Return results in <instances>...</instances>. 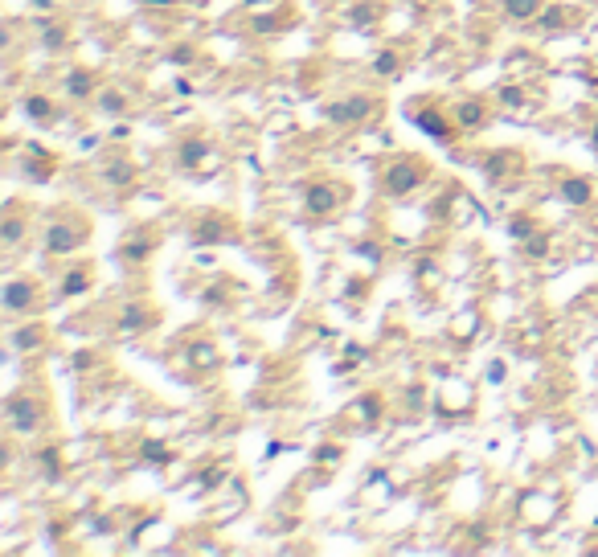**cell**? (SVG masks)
Returning <instances> with one entry per match:
<instances>
[{
  "mask_svg": "<svg viewBox=\"0 0 598 557\" xmlns=\"http://www.w3.org/2000/svg\"><path fill=\"white\" fill-rule=\"evenodd\" d=\"M500 99H504V103H508V107H517V103H521V91H504V95H500Z\"/></svg>",
  "mask_w": 598,
  "mask_h": 557,
  "instance_id": "19",
  "label": "cell"
},
{
  "mask_svg": "<svg viewBox=\"0 0 598 557\" xmlns=\"http://www.w3.org/2000/svg\"><path fill=\"white\" fill-rule=\"evenodd\" d=\"M111 185H127V181H132V168H127V164H111V177H107Z\"/></svg>",
  "mask_w": 598,
  "mask_h": 557,
  "instance_id": "13",
  "label": "cell"
},
{
  "mask_svg": "<svg viewBox=\"0 0 598 557\" xmlns=\"http://www.w3.org/2000/svg\"><path fill=\"white\" fill-rule=\"evenodd\" d=\"M91 87H95L91 74H82V70L70 74V95H91Z\"/></svg>",
  "mask_w": 598,
  "mask_h": 557,
  "instance_id": "10",
  "label": "cell"
},
{
  "mask_svg": "<svg viewBox=\"0 0 598 557\" xmlns=\"http://www.w3.org/2000/svg\"><path fill=\"white\" fill-rule=\"evenodd\" d=\"M46 246H50L54 254L70 250V246H74V230H70V226H54V230H50V242H46Z\"/></svg>",
  "mask_w": 598,
  "mask_h": 557,
  "instance_id": "6",
  "label": "cell"
},
{
  "mask_svg": "<svg viewBox=\"0 0 598 557\" xmlns=\"http://www.w3.org/2000/svg\"><path fill=\"white\" fill-rule=\"evenodd\" d=\"M144 455H148V459H168V447H160L156 439H148V443H144Z\"/></svg>",
  "mask_w": 598,
  "mask_h": 557,
  "instance_id": "14",
  "label": "cell"
},
{
  "mask_svg": "<svg viewBox=\"0 0 598 557\" xmlns=\"http://www.w3.org/2000/svg\"><path fill=\"white\" fill-rule=\"evenodd\" d=\"M336 189H328V185H312L308 189V209L312 213H332V205H336Z\"/></svg>",
  "mask_w": 598,
  "mask_h": 557,
  "instance_id": "4",
  "label": "cell"
},
{
  "mask_svg": "<svg viewBox=\"0 0 598 557\" xmlns=\"http://www.w3.org/2000/svg\"><path fill=\"white\" fill-rule=\"evenodd\" d=\"M365 115H369V99H353V103H336V107H328V119H336V123L365 119Z\"/></svg>",
  "mask_w": 598,
  "mask_h": 557,
  "instance_id": "3",
  "label": "cell"
},
{
  "mask_svg": "<svg viewBox=\"0 0 598 557\" xmlns=\"http://www.w3.org/2000/svg\"><path fill=\"white\" fill-rule=\"evenodd\" d=\"M377 70H381V74H390V70H398V58H394V54H381V58H377Z\"/></svg>",
  "mask_w": 598,
  "mask_h": 557,
  "instance_id": "15",
  "label": "cell"
},
{
  "mask_svg": "<svg viewBox=\"0 0 598 557\" xmlns=\"http://www.w3.org/2000/svg\"><path fill=\"white\" fill-rule=\"evenodd\" d=\"M5 308H9V312H25V308H33V283H25V279L9 283V287H5Z\"/></svg>",
  "mask_w": 598,
  "mask_h": 557,
  "instance_id": "1",
  "label": "cell"
},
{
  "mask_svg": "<svg viewBox=\"0 0 598 557\" xmlns=\"http://www.w3.org/2000/svg\"><path fill=\"white\" fill-rule=\"evenodd\" d=\"M390 193H410L414 185H418V168L414 164H398V168H390Z\"/></svg>",
  "mask_w": 598,
  "mask_h": 557,
  "instance_id": "2",
  "label": "cell"
},
{
  "mask_svg": "<svg viewBox=\"0 0 598 557\" xmlns=\"http://www.w3.org/2000/svg\"><path fill=\"white\" fill-rule=\"evenodd\" d=\"M99 107H103L107 115H123V107H127V99L111 91V95H99Z\"/></svg>",
  "mask_w": 598,
  "mask_h": 557,
  "instance_id": "11",
  "label": "cell"
},
{
  "mask_svg": "<svg viewBox=\"0 0 598 557\" xmlns=\"http://www.w3.org/2000/svg\"><path fill=\"white\" fill-rule=\"evenodd\" d=\"M5 238L17 242V238H21V222H5Z\"/></svg>",
  "mask_w": 598,
  "mask_h": 557,
  "instance_id": "18",
  "label": "cell"
},
{
  "mask_svg": "<svg viewBox=\"0 0 598 557\" xmlns=\"http://www.w3.org/2000/svg\"><path fill=\"white\" fill-rule=\"evenodd\" d=\"M201 156H205V144H201V140H189V144L181 148V164H185V168H197Z\"/></svg>",
  "mask_w": 598,
  "mask_h": 557,
  "instance_id": "8",
  "label": "cell"
},
{
  "mask_svg": "<svg viewBox=\"0 0 598 557\" xmlns=\"http://www.w3.org/2000/svg\"><path fill=\"white\" fill-rule=\"evenodd\" d=\"M594 140H598V127H594Z\"/></svg>",
  "mask_w": 598,
  "mask_h": 557,
  "instance_id": "20",
  "label": "cell"
},
{
  "mask_svg": "<svg viewBox=\"0 0 598 557\" xmlns=\"http://www.w3.org/2000/svg\"><path fill=\"white\" fill-rule=\"evenodd\" d=\"M537 5H541V0H504L508 17H533V13H537Z\"/></svg>",
  "mask_w": 598,
  "mask_h": 557,
  "instance_id": "7",
  "label": "cell"
},
{
  "mask_svg": "<svg viewBox=\"0 0 598 557\" xmlns=\"http://www.w3.org/2000/svg\"><path fill=\"white\" fill-rule=\"evenodd\" d=\"M25 107H29V115H37V119H50V111H54V107H50V99H41V95H37V99H29Z\"/></svg>",
  "mask_w": 598,
  "mask_h": 557,
  "instance_id": "12",
  "label": "cell"
},
{
  "mask_svg": "<svg viewBox=\"0 0 598 557\" xmlns=\"http://www.w3.org/2000/svg\"><path fill=\"white\" fill-rule=\"evenodd\" d=\"M418 123L426 127V132H431L435 140H447V123L439 119V115H418Z\"/></svg>",
  "mask_w": 598,
  "mask_h": 557,
  "instance_id": "9",
  "label": "cell"
},
{
  "mask_svg": "<svg viewBox=\"0 0 598 557\" xmlns=\"http://www.w3.org/2000/svg\"><path fill=\"white\" fill-rule=\"evenodd\" d=\"M82 287H87V271H74V279L66 283V291L74 295V291H82Z\"/></svg>",
  "mask_w": 598,
  "mask_h": 557,
  "instance_id": "16",
  "label": "cell"
},
{
  "mask_svg": "<svg viewBox=\"0 0 598 557\" xmlns=\"http://www.w3.org/2000/svg\"><path fill=\"white\" fill-rule=\"evenodd\" d=\"M459 119H463V123H480V107H476V103H467Z\"/></svg>",
  "mask_w": 598,
  "mask_h": 557,
  "instance_id": "17",
  "label": "cell"
},
{
  "mask_svg": "<svg viewBox=\"0 0 598 557\" xmlns=\"http://www.w3.org/2000/svg\"><path fill=\"white\" fill-rule=\"evenodd\" d=\"M562 193H566V201H570V205H586V201H590V185H586V181H578V177H570V181L562 185Z\"/></svg>",
  "mask_w": 598,
  "mask_h": 557,
  "instance_id": "5",
  "label": "cell"
}]
</instances>
